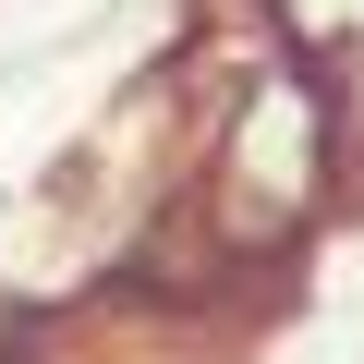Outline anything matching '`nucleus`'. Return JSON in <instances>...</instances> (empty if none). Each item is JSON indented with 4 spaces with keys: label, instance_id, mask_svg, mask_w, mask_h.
<instances>
[{
    "label": "nucleus",
    "instance_id": "obj_1",
    "mask_svg": "<svg viewBox=\"0 0 364 364\" xmlns=\"http://www.w3.org/2000/svg\"><path fill=\"white\" fill-rule=\"evenodd\" d=\"M316 195H328V109L279 73V85H255L243 122H231V158H219V231H231L243 255H279V243L316 219Z\"/></svg>",
    "mask_w": 364,
    "mask_h": 364
}]
</instances>
